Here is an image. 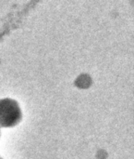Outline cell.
Segmentation results:
<instances>
[{"mask_svg":"<svg viewBox=\"0 0 134 159\" xmlns=\"http://www.w3.org/2000/svg\"><path fill=\"white\" fill-rule=\"evenodd\" d=\"M21 120V111L12 99L0 100V127L11 128Z\"/></svg>","mask_w":134,"mask_h":159,"instance_id":"6da1fadb","label":"cell"}]
</instances>
